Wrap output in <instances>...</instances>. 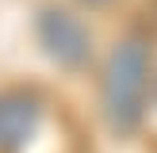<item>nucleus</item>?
Returning a JSON list of instances; mask_svg holds the SVG:
<instances>
[{"mask_svg": "<svg viewBox=\"0 0 157 153\" xmlns=\"http://www.w3.org/2000/svg\"><path fill=\"white\" fill-rule=\"evenodd\" d=\"M38 42L65 69H81L92 58V31L81 23V15L65 12V8H42V15H38Z\"/></svg>", "mask_w": 157, "mask_h": 153, "instance_id": "f03ea898", "label": "nucleus"}, {"mask_svg": "<svg viewBox=\"0 0 157 153\" xmlns=\"http://www.w3.org/2000/svg\"><path fill=\"white\" fill-rule=\"evenodd\" d=\"M84 4H92V8H100V4H111V0H84Z\"/></svg>", "mask_w": 157, "mask_h": 153, "instance_id": "20e7f679", "label": "nucleus"}, {"mask_svg": "<svg viewBox=\"0 0 157 153\" xmlns=\"http://www.w3.org/2000/svg\"><path fill=\"white\" fill-rule=\"evenodd\" d=\"M153 88V54L142 35H127L115 42L100 76V107L115 134H134L146 119Z\"/></svg>", "mask_w": 157, "mask_h": 153, "instance_id": "f257e3e1", "label": "nucleus"}, {"mask_svg": "<svg viewBox=\"0 0 157 153\" xmlns=\"http://www.w3.org/2000/svg\"><path fill=\"white\" fill-rule=\"evenodd\" d=\"M42 107L27 92H0V153L19 149L35 138Z\"/></svg>", "mask_w": 157, "mask_h": 153, "instance_id": "7ed1b4c3", "label": "nucleus"}]
</instances>
